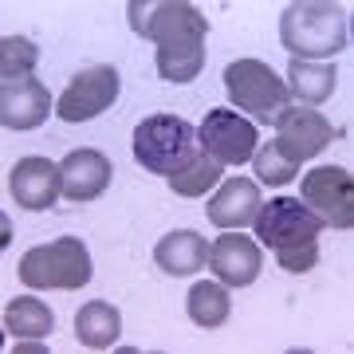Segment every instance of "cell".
I'll list each match as a JSON object with an SVG mask.
<instances>
[{
  "label": "cell",
  "instance_id": "obj_1",
  "mask_svg": "<svg viewBox=\"0 0 354 354\" xmlns=\"http://www.w3.org/2000/svg\"><path fill=\"white\" fill-rule=\"evenodd\" d=\"M130 28L158 44V75L165 83H193L205 67V20L185 0H158V4H130Z\"/></svg>",
  "mask_w": 354,
  "mask_h": 354
},
{
  "label": "cell",
  "instance_id": "obj_2",
  "mask_svg": "<svg viewBox=\"0 0 354 354\" xmlns=\"http://www.w3.org/2000/svg\"><path fill=\"white\" fill-rule=\"evenodd\" d=\"M351 39L346 28V8L327 4V0H299L288 4L279 16V44L291 59L304 64H330V55H339Z\"/></svg>",
  "mask_w": 354,
  "mask_h": 354
},
{
  "label": "cell",
  "instance_id": "obj_3",
  "mask_svg": "<svg viewBox=\"0 0 354 354\" xmlns=\"http://www.w3.org/2000/svg\"><path fill=\"white\" fill-rule=\"evenodd\" d=\"M134 158L138 165H146L150 174H165L174 177L181 174L185 165L201 153V142H197V130L177 118V114H150L134 127Z\"/></svg>",
  "mask_w": 354,
  "mask_h": 354
},
{
  "label": "cell",
  "instance_id": "obj_4",
  "mask_svg": "<svg viewBox=\"0 0 354 354\" xmlns=\"http://www.w3.org/2000/svg\"><path fill=\"white\" fill-rule=\"evenodd\" d=\"M20 279L28 288H59V291H79L91 283V252L79 236H59L51 244H36L20 256Z\"/></svg>",
  "mask_w": 354,
  "mask_h": 354
},
{
  "label": "cell",
  "instance_id": "obj_5",
  "mask_svg": "<svg viewBox=\"0 0 354 354\" xmlns=\"http://www.w3.org/2000/svg\"><path fill=\"white\" fill-rule=\"evenodd\" d=\"M225 95L232 106L252 114L256 122L272 127L276 114L288 106V83L264 59H236L225 67Z\"/></svg>",
  "mask_w": 354,
  "mask_h": 354
},
{
  "label": "cell",
  "instance_id": "obj_6",
  "mask_svg": "<svg viewBox=\"0 0 354 354\" xmlns=\"http://www.w3.org/2000/svg\"><path fill=\"white\" fill-rule=\"evenodd\" d=\"M118 91H122V79H118V71L111 64H91L67 83V91L55 102V114L64 122H71V127L75 122H91L102 111H111Z\"/></svg>",
  "mask_w": 354,
  "mask_h": 354
},
{
  "label": "cell",
  "instance_id": "obj_7",
  "mask_svg": "<svg viewBox=\"0 0 354 354\" xmlns=\"http://www.w3.org/2000/svg\"><path fill=\"white\" fill-rule=\"evenodd\" d=\"M299 201L327 228H351L354 225V177L342 165H319V169L304 174Z\"/></svg>",
  "mask_w": 354,
  "mask_h": 354
},
{
  "label": "cell",
  "instance_id": "obj_8",
  "mask_svg": "<svg viewBox=\"0 0 354 354\" xmlns=\"http://www.w3.org/2000/svg\"><path fill=\"white\" fill-rule=\"evenodd\" d=\"M252 225H256V241L264 248H291V244L319 241L323 221L299 197H272L268 205H260Z\"/></svg>",
  "mask_w": 354,
  "mask_h": 354
},
{
  "label": "cell",
  "instance_id": "obj_9",
  "mask_svg": "<svg viewBox=\"0 0 354 354\" xmlns=\"http://www.w3.org/2000/svg\"><path fill=\"white\" fill-rule=\"evenodd\" d=\"M197 142L221 165H244V162H252L256 146H260V134H256V122H248L241 114L209 111L201 130H197Z\"/></svg>",
  "mask_w": 354,
  "mask_h": 354
},
{
  "label": "cell",
  "instance_id": "obj_10",
  "mask_svg": "<svg viewBox=\"0 0 354 354\" xmlns=\"http://www.w3.org/2000/svg\"><path fill=\"white\" fill-rule=\"evenodd\" d=\"M272 127H276V146L299 165L307 158H319L335 142V127L311 106H283Z\"/></svg>",
  "mask_w": 354,
  "mask_h": 354
},
{
  "label": "cell",
  "instance_id": "obj_11",
  "mask_svg": "<svg viewBox=\"0 0 354 354\" xmlns=\"http://www.w3.org/2000/svg\"><path fill=\"white\" fill-rule=\"evenodd\" d=\"M209 268L216 272V279L225 288H248L260 276L264 256H260V244L256 241H248L236 228H228L225 236H216L213 248H209Z\"/></svg>",
  "mask_w": 354,
  "mask_h": 354
},
{
  "label": "cell",
  "instance_id": "obj_12",
  "mask_svg": "<svg viewBox=\"0 0 354 354\" xmlns=\"http://www.w3.org/2000/svg\"><path fill=\"white\" fill-rule=\"evenodd\" d=\"M8 189H12L20 209H51V205L64 197V181H59V165L48 158H20L8 177Z\"/></svg>",
  "mask_w": 354,
  "mask_h": 354
},
{
  "label": "cell",
  "instance_id": "obj_13",
  "mask_svg": "<svg viewBox=\"0 0 354 354\" xmlns=\"http://www.w3.org/2000/svg\"><path fill=\"white\" fill-rule=\"evenodd\" d=\"M59 181L67 201H95L111 185V158L99 150H71L59 162Z\"/></svg>",
  "mask_w": 354,
  "mask_h": 354
},
{
  "label": "cell",
  "instance_id": "obj_14",
  "mask_svg": "<svg viewBox=\"0 0 354 354\" xmlns=\"http://www.w3.org/2000/svg\"><path fill=\"white\" fill-rule=\"evenodd\" d=\"M260 185H256L252 177H225L221 181V189L209 197V221L216 228H244L252 225L256 213H260Z\"/></svg>",
  "mask_w": 354,
  "mask_h": 354
},
{
  "label": "cell",
  "instance_id": "obj_15",
  "mask_svg": "<svg viewBox=\"0 0 354 354\" xmlns=\"http://www.w3.org/2000/svg\"><path fill=\"white\" fill-rule=\"evenodd\" d=\"M51 114V95L44 83L24 79V83H4L0 87V122L8 130H36Z\"/></svg>",
  "mask_w": 354,
  "mask_h": 354
},
{
  "label": "cell",
  "instance_id": "obj_16",
  "mask_svg": "<svg viewBox=\"0 0 354 354\" xmlns=\"http://www.w3.org/2000/svg\"><path fill=\"white\" fill-rule=\"evenodd\" d=\"M153 264L162 268L165 276H177V279L193 276V272H201L209 264V241H205L201 232H189V228L169 232L153 248Z\"/></svg>",
  "mask_w": 354,
  "mask_h": 354
},
{
  "label": "cell",
  "instance_id": "obj_17",
  "mask_svg": "<svg viewBox=\"0 0 354 354\" xmlns=\"http://www.w3.org/2000/svg\"><path fill=\"white\" fill-rule=\"evenodd\" d=\"M122 335V315H118V307L106 304V299H91V304L79 307L75 315V339L91 351H106L114 346Z\"/></svg>",
  "mask_w": 354,
  "mask_h": 354
},
{
  "label": "cell",
  "instance_id": "obj_18",
  "mask_svg": "<svg viewBox=\"0 0 354 354\" xmlns=\"http://www.w3.org/2000/svg\"><path fill=\"white\" fill-rule=\"evenodd\" d=\"M339 87V71L335 64H304V59H291L288 67V95L299 99V106H315L327 102Z\"/></svg>",
  "mask_w": 354,
  "mask_h": 354
},
{
  "label": "cell",
  "instance_id": "obj_19",
  "mask_svg": "<svg viewBox=\"0 0 354 354\" xmlns=\"http://www.w3.org/2000/svg\"><path fill=\"white\" fill-rule=\"evenodd\" d=\"M185 307H189V319L197 323V327H205V330L225 327L228 315H232L228 288H225V283H209V279H205V283H193Z\"/></svg>",
  "mask_w": 354,
  "mask_h": 354
},
{
  "label": "cell",
  "instance_id": "obj_20",
  "mask_svg": "<svg viewBox=\"0 0 354 354\" xmlns=\"http://www.w3.org/2000/svg\"><path fill=\"white\" fill-rule=\"evenodd\" d=\"M4 327L16 339H48L55 319H51V307L39 304L36 295H20L4 307Z\"/></svg>",
  "mask_w": 354,
  "mask_h": 354
},
{
  "label": "cell",
  "instance_id": "obj_21",
  "mask_svg": "<svg viewBox=\"0 0 354 354\" xmlns=\"http://www.w3.org/2000/svg\"><path fill=\"white\" fill-rule=\"evenodd\" d=\"M221 181H225V165L201 150L181 174L169 177V189H174L177 197H205V193L213 189V185H221Z\"/></svg>",
  "mask_w": 354,
  "mask_h": 354
},
{
  "label": "cell",
  "instance_id": "obj_22",
  "mask_svg": "<svg viewBox=\"0 0 354 354\" xmlns=\"http://www.w3.org/2000/svg\"><path fill=\"white\" fill-rule=\"evenodd\" d=\"M36 59H39V51L32 39H24V36L0 39V79L4 83H24V79H32Z\"/></svg>",
  "mask_w": 354,
  "mask_h": 354
},
{
  "label": "cell",
  "instance_id": "obj_23",
  "mask_svg": "<svg viewBox=\"0 0 354 354\" xmlns=\"http://www.w3.org/2000/svg\"><path fill=\"white\" fill-rule=\"evenodd\" d=\"M252 165H256V181H264V185H288V181L299 177V162H291L288 153L276 146V138L268 146H256Z\"/></svg>",
  "mask_w": 354,
  "mask_h": 354
},
{
  "label": "cell",
  "instance_id": "obj_24",
  "mask_svg": "<svg viewBox=\"0 0 354 354\" xmlns=\"http://www.w3.org/2000/svg\"><path fill=\"white\" fill-rule=\"evenodd\" d=\"M276 264L283 272H311L319 264V241H307V244H291V248H276Z\"/></svg>",
  "mask_w": 354,
  "mask_h": 354
},
{
  "label": "cell",
  "instance_id": "obj_25",
  "mask_svg": "<svg viewBox=\"0 0 354 354\" xmlns=\"http://www.w3.org/2000/svg\"><path fill=\"white\" fill-rule=\"evenodd\" d=\"M16 354H44V339H16Z\"/></svg>",
  "mask_w": 354,
  "mask_h": 354
}]
</instances>
